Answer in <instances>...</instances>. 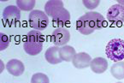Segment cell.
<instances>
[{"label":"cell","instance_id":"22","mask_svg":"<svg viewBox=\"0 0 124 83\" xmlns=\"http://www.w3.org/2000/svg\"><path fill=\"white\" fill-rule=\"evenodd\" d=\"M117 83H122V82H117Z\"/></svg>","mask_w":124,"mask_h":83},{"label":"cell","instance_id":"16","mask_svg":"<svg viewBox=\"0 0 124 83\" xmlns=\"http://www.w3.org/2000/svg\"><path fill=\"white\" fill-rule=\"evenodd\" d=\"M27 41L33 43H38V44H43L45 41L44 35L42 33L38 30H32V31L28 32L27 34Z\"/></svg>","mask_w":124,"mask_h":83},{"label":"cell","instance_id":"6","mask_svg":"<svg viewBox=\"0 0 124 83\" xmlns=\"http://www.w3.org/2000/svg\"><path fill=\"white\" fill-rule=\"evenodd\" d=\"M70 39V33L67 28H60L54 30L51 34V41L56 46H63Z\"/></svg>","mask_w":124,"mask_h":83},{"label":"cell","instance_id":"15","mask_svg":"<svg viewBox=\"0 0 124 83\" xmlns=\"http://www.w3.org/2000/svg\"><path fill=\"white\" fill-rule=\"evenodd\" d=\"M110 73L116 79H124V62H117L114 63L110 68Z\"/></svg>","mask_w":124,"mask_h":83},{"label":"cell","instance_id":"4","mask_svg":"<svg viewBox=\"0 0 124 83\" xmlns=\"http://www.w3.org/2000/svg\"><path fill=\"white\" fill-rule=\"evenodd\" d=\"M107 19L110 23L120 25L124 22V6L119 4H114L107 10Z\"/></svg>","mask_w":124,"mask_h":83},{"label":"cell","instance_id":"2","mask_svg":"<svg viewBox=\"0 0 124 83\" xmlns=\"http://www.w3.org/2000/svg\"><path fill=\"white\" fill-rule=\"evenodd\" d=\"M105 53L108 58L117 63L124 59V40L122 39H113L106 45Z\"/></svg>","mask_w":124,"mask_h":83},{"label":"cell","instance_id":"5","mask_svg":"<svg viewBox=\"0 0 124 83\" xmlns=\"http://www.w3.org/2000/svg\"><path fill=\"white\" fill-rule=\"evenodd\" d=\"M21 18V10L17 6L9 5L3 11V19L6 24L9 27L14 26L19 22Z\"/></svg>","mask_w":124,"mask_h":83},{"label":"cell","instance_id":"10","mask_svg":"<svg viewBox=\"0 0 124 83\" xmlns=\"http://www.w3.org/2000/svg\"><path fill=\"white\" fill-rule=\"evenodd\" d=\"M64 8V4L60 0H51L45 4V13L50 17H53L56 14Z\"/></svg>","mask_w":124,"mask_h":83},{"label":"cell","instance_id":"9","mask_svg":"<svg viewBox=\"0 0 124 83\" xmlns=\"http://www.w3.org/2000/svg\"><path fill=\"white\" fill-rule=\"evenodd\" d=\"M52 22L54 26L58 27L59 28H63L70 22V13L63 8L52 17Z\"/></svg>","mask_w":124,"mask_h":83},{"label":"cell","instance_id":"14","mask_svg":"<svg viewBox=\"0 0 124 83\" xmlns=\"http://www.w3.org/2000/svg\"><path fill=\"white\" fill-rule=\"evenodd\" d=\"M59 53L62 61L70 62L73 60L74 57L75 56L76 52L74 47L70 45H63L59 49Z\"/></svg>","mask_w":124,"mask_h":83},{"label":"cell","instance_id":"11","mask_svg":"<svg viewBox=\"0 0 124 83\" xmlns=\"http://www.w3.org/2000/svg\"><path fill=\"white\" fill-rule=\"evenodd\" d=\"M59 47L58 46H52L50 47L46 50V53H45V57H46V61L51 64H58V63H62V58L60 57V53H59Z\"/></svg>","mask_w":124,"mask_h":83},{"label":"cell","instance_id":"20","mask_svg":"<svg viewBox=\"0 0 124 83\" xmlns=\"http://www.w3.org/2000/svg\"><path fill=\"white\" fill-rule=\"evenodd\" d=\"M100 1L99 0H84L83 1V4L85 5V7L88 9H94L95 8H97L99 6Z\"/></svg>","mask_w":124,"mask_h":83},{"label":"cell","instance_id":"13","mask_svg":"<svg viewBox=\"0 0 124 83\" xmlns=\"http://www.w3.org/2000/svg\"><path fill=\"white\" fill-rule=\"evenodd\" d=\"M23 49L28 55L35 56L42 52L43 44H38V43H33L26 40L23 44Z\"/></svg>","mask_w":124,"mask_h":83},{"label":"cell","instance_id":"18","mask_svg":"<svg viewBox=\"0 0 124 83\" xmlns=\"http://www.w3.org/2000/svg\"><path fill=\"white\" fill-rule=\"evenodd\" d=\"M31 83H50V80L46 75L43 73H36L32 76Z\"/></svg>","mask_w":124,"mask_h":83},{"label":"cell","instance_id":"21","mask_svg":"<svg viewBox=\"0 0 124 83\" xmlns=\"http://www.w3.org/2000/svg\"><path fill=\"white\" fill-rule=\"evenodd\" d=\"M118 4H121V5H122V6H124V1H122V0H119Z\"/></svg>","mask_w":124,"mask_h":83},{"label":"cell","instance_id":"19","mask_svg":"<svg viewBox=\"0 0 124 83\" xmlns=\"http://www.w3.org/2000/svg\"><path fill=\"white\" fill-rule=\"evenodd\" d=\"M9 45V38L5 33L0 34V51H4Z\"/></svg>","mask_w":124,"mask_h":83},{"label":"cell","instance_id":"12","mask_svg":"<svg viewBox=\"0 0 124 83\" xmlns=\"http://www.w3.org/2000/svg\"><path fill=\"white\" fill-rule=\"evenodd\" d=\"M90 67L93 72L96 74H102L108 68V62L104 57H96L92 60Z\"/></svg>","mask_w":124,"mask_h":83},{"label":"cell","instance_id":"17","mask_svg":"<svg viewBox=\"0 0 124 83\" xmlns=\"http://www.w3.org/2000/svg\"><path fill=\"white\" fill-rule=\"evenodd\" d=\"M36 4V1L34 0H17L16 1V6L20 9V10L23 11H29L32 10L34 8Z\"/></svg>","mask_w":124,"mask_h":83},{"label":"cell","instance_id":"1","mask_svg":"<svg viewBox=\"0 0 124 83\" xmlns=\"http://www.w3.org/2000/svg\"><path fill=\"white\" fill-rule=\"evenodd\" d=\"M104 26V18L100 13L90 11L80 16L76 22V28L83 35H89Z\"/></svg>","mask_w":124,"mask_h":83},{"label":"cell","instance_id":"3","mask_svg":"<svg viewBox=\"0 0 124 83\" xmlns=\"http://www.w3.org/2000/svg\"><path fill=\"white\" fill-rule=\"evenodd\" d=\"M28 22L30 27L34 28V30L42 31L49 25V17L41 10H33L29 14Z\"/></svg>","mask_w":124,"mask_h":83},{"label":"cell","instance_id":"7","mask_svg":"<svg viewBox=\"0 0 124 83\" xmlns=\"http://www.w3.org/2000/svg\"><path fill=\"white\" fill-rule=\"evenodd\" d=\"M92 57L89 54L86 52H80L76 53L72 60V63L76 68L82 69V68H86L90 66L92 62Z\"/></svg>","mask_w":124,"mask_h":83},{"label":"cell","instance_id":"8","mask_svg":"<svg viewBox=\"0 0 124 83\" xmlns=\"http://www.w3.org/2000/svg\"><path fill=\"white\" fill-rule=\"evenodd\" d=\"M8 72L14 76H20L24 73L25 67L22 61L18 59H11L6 64Z\"/></svg>","mask_w":124,"mask_h":83}]
</instances>
